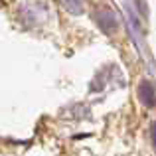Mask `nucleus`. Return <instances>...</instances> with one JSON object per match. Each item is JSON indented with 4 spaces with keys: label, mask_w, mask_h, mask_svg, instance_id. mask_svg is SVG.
<instances>
[{
    "label": "nucleus",
    "mask_w": 156,
    "mask_h": 156,
    "mask_svg": "<svg viewBox=\"0 0 156 156\" xmlns=\"http://www.w3.org/2000/svg\"><path fill=\"white\" fill-rule=\"evenodd\" d=\"M152 142H154V146H156V122L152 125Z\"/></svg>",
    "instance_id": "obj_2"
},
{
    "label": "nucleus",
    "mask_w": 156,
    "mask_h": 156,
    "mask_svg": "<svg viewBox=\"0 0 156 156\" xmlns=\"http://www.w3.org/2000/svg\"><path fill=\"white\" fill-rule=\"evenodd\" d=\"M140 99L146 107L156 105V89L150 81H144V83L140 85Z\"/></svg>",
    "instance_id": "obj_1"
}]
</instances>
